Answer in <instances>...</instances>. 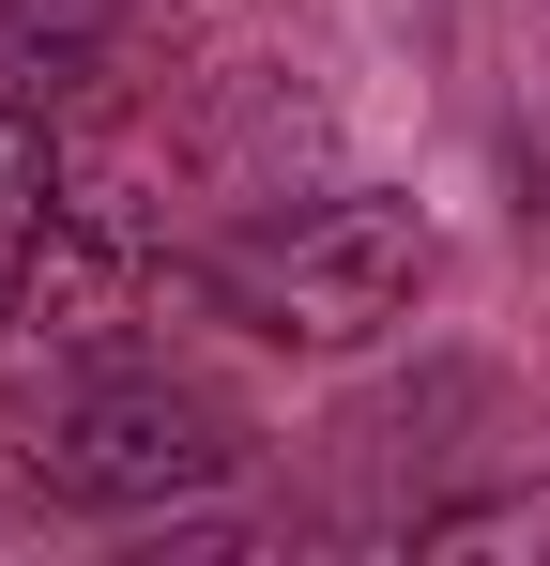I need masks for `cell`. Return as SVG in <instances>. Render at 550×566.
I'll return each mask as SVG.
<instances>
[{
	"label": "cell",
	"mask_w": 550,
	"mask_h": 566,
	"mask_svg": "<svg viewBox=\"0 0 550 566\" xmlns=\"http://www.w3.org/2000/svg\"><path fill=\"white\" fill-rule=\"evenodd\" d=\"M15 474L62 505H183L245 474V413L169 353H62L15 398Z\"/></svg>",
	"instance_id": "1"
},
{
	"label": "cell",
	"mask_w": 550,
	"mask_h": 566,
	"mask_svg": "<svg viewBox=\"0 0 550 566\" xmlns=\"http://www.w3.org/2000/svg\"><path fill=\"white\" fill-rule=\"evenodd\" d=\"M429 214L382 185H337L306 199V214H261V230H230L214 261H199V291L245 322V337H275V353H352V337H382V322H413V291H429Z\"/></svg>",
	"instance_id": "2"
},
{
	"label": "cell",
	"mask_w": 550,
	"mask_h": 566,
	"mask_svg": "<svg viewBox=\"0 0 550 566\" xmlns=\"http://www.w3.org/2000/svg\"><path fill=\"white\" fill-rule=\"evenodd\" d=\"M46 245H62V138L0 93V322L46 291Z\"/></svg>",
	"instance_id": "3"
}]
</instances>
